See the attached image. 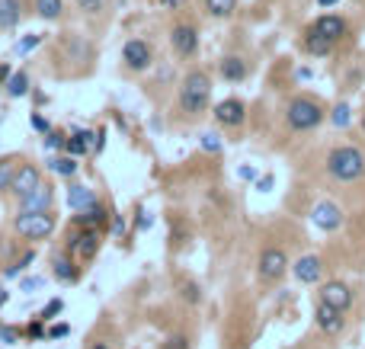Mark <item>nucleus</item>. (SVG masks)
Masks as SVG:
<instances>
[{
  "label": "nucleus",
  "instance_id": "f257e3e1",
  "mask_svg": "<svg viewBox=\"0 0 365 349\" xmlns=\"http://www.w3.org/2000/svg\"><path fill=\"white\" fill-rule=\"evenodd\" d=\"M208 99H212V80H208L205 71H189L183 77V87H179V109L186 116H199L205 112Z\"/></svg>",
  "mask_w": 365,
  "mask_h": 349
},
{
  "label": "nucleus",
  "instance_id": "f03ea898",
  "mask_svg": "<svg viewBox=\"0 0 365 349\" xmlns=\"http://www.w3.org/2000/svg\"><path fill=\"white\" fill-rule=\"evenodd\" d=\"M327 170H330L333 180L340 183H352L365 173V154L352 145H343V147H333L327 154Z\"/></svg>",
  "mask_w": 365,
  "mask_h": 349
},
{
  "label": "nucleus",
  "instance_id": "7ed1b4c3",
  "mask_svg": "<svg viewBox=\"0 0 365 349\" xmlns=\"http://www.w3.org/2000/svg\"><path fill=\"white\" fill-rule=\"evenodd\" d=\"M285 119H289V125L295 128V132H311V128H317L324 122V109H321V103H314V99L298 97L289 103Z\"/></svg>",
  "mask_w": 365,
  "mask_h": 349
},
{
  "label": "nucleus",
  "instance_id": "20e7f679",
  "mask_svg": "<svg viewBox=\"0 0 365 349\" xmlns=\"http://www.w3.org/2000/svg\"><path fill=\"white\" fill-rule=\"evenodd\" d=\"M52 231H55L52 212H23V215H16V234L26 240H45Z\"/></svg>",
  "mask_w": 365,
  "mask_h": 349
},
{
  "label": "nucleus",
  "instance_id": "39448f33",
  "mask_svg": "<svg viewBox=\"0 0 365 349\" xmlns=\"http://www.w3.org/2000/svg\"><path fill=\"white\" fill-rule=\"evenodd\" d=\"M260 279L266 282H279L285 276V269H289V257H285V250H279V247H266V250L260 253Z\"/></svg>",
  "mask_w": 365,
  "mask_h": 349
},
{
  "label": "nucleus",
  "instance_id": "423d86ee",
  "mask_svg": "<svg viewBox=\"0 0 365 349\" xmlns=\"http://www.w3.org/2000/svg\"><path fill=\"white\" fill-rule=\"evenodd\" d=\"M122 61L128 71H148L154 64V51L145 39H128L122 45Z\"/></svg>",
  "mask_w": 365,
  "mask_h": 349
},
{
  "label": "nucleus",
  "instance_id": "0eeeda50",
  "mask_svg": "<svg viewBox=\"0 0 365 349\" xmlns=\"http://www.w3.org/2000/svg\"><path fill=\"white\" fill-rule=\"evenodd\" d=\"M170 45L176 55L189 58L199 51V32H196V26H189V23H179V26H173L170 32Z\"/></svg>",
  "mask_w": 365,
  "mask_h": 349
},
{
  "label": "nucleus",
  "instance_id": "6e6552de",
  "mask_svg": "<svg viewBox=\"0 0 365 349\" xmlns=\"http://www.w3.org/2000/svg\"><path fill=\"white\" fill-rule=\"evenodd\" d=\"M68 250L77 253L80 259H93L100 250V234L97 228H83L80 234H74V238H68Z\"/></svg>",
  "mask_w": 365,
  "mask_h": 349
},
{
  "label": "nucleus",
  "instance_id": "1a4fd4ad",
  "mask_svg": "<svg viewBox=\"0 0 365 349\" xmlns=\"http://www.w3.org/2000/svg\"><path fill=\"white\" fill-rule=\"evenodd\" d=\"M215 119L227 128L244 125V119H247V106H244L241 99H221V103L215 106Z\"/></svg>",
  "mask_w": 365,
  "mask_h": 349
},
{
  "label": "nucleus",
  "instance_id": "9d476101",
  "mask_svg": "<svg viewBox=\"0 0 365 349\" xmlns=\"http://www.w3.org/2000/svg\"><path fill=\"white\" fill-rule=\"evenodd\" d=\"M311 221H314L321 231H337L340 224H343V212H340V205H333V202H317L314 212H311Z\"/></svg>",
  "mask_w": 365,
  "mask_h": 349
},
{
  "label": "nucleus",
  "instance_id": "9b49d317",
  "mask_svg": "<svg viewBox=\"0 0 365 349\" xmlns=\"http://www.w3.org/2000/svg\"><path fill=\"white\" fill-rule=\"evenodd\" d=\"M42 186V173L39 167H32V164H20V170H16V180H13V189L10 192H16V199L29 196L32 189Z\"/></svg>",
  "mask_w": 365,
  "mask_h": 349
},
{
  "label": "nucleus",
  "instance_id": "f8f14e48",
  "mask_svg": "<svg viewBox=\"0 0 365 349\" xmlns=\"http://www.w3.org/2000/svg\"><path fill=\"white\" fill-rule=\"evenodd\" d=\"M314 321H317V327L324 330V333H340L343 330V311L340 307H333V305H327V301H321L317 305V311H314Z\"/></svg>",
  "mask_w": 365,
  "mask_h": 349
},
{
  "label": "nucleus",
  "instance_id": "ddd939ff",
  "mask_svg": "<svg viewBox=\"0 0 365 349\" xmlns=\"http://www.w3.org/2000/svg\"><path fill=\"white\" fill-rule=\"evenodd\" d=\"M292 273H295L298 282L311 286V282H317L321 276H324V263H321V257H301L295 266H292Z\"/></svg>",
  "mask_w": 365,
  "mask_h": 349
},
{
  "label": "nucleus",
  "instance_id": "4468645a",
  "mask_svg": "<svg viewBox=\"0 0 365 349\" xmlns=\"http://www.w3.org/2000/svg\"><path fill=\"white\" fill-rule=\"evenodd\" d=\"M321 301H327V305L346 311V307L352 305V292H349V286H346V282H327V286L321 288Z\"/></svg>",
  "mask_w": 365,
  "mask_h": 349
},
{
  "label": "nucleus",
  "instance_id": "2eb2a0df",
  "mask_svg": "<svg viewBox=\"0 0 365 349\" xmlns=\"http://www.w3.org/2000/svg\"><path fill=\"white\" fill-rule=\"evenodd\" d=\"M109 218H112V215H109V209H106L103 202H93L90 209L77 212V215H74V224H77V228H103Z\"/></svg>",
  "mask_w": 365,
  "mask_h": 349
},
{
  "label": "nucleus",
  "instance_id": "dca6fc26",
  "mask_svg": "<svg viewBox=\"0 0 365 349\" xmlns=\"http://www.w3.org/2000/svg\"><path fill=\"white\" fill-rule=\"evenodd\" d=\"M314 29L321 35H327L330 42H340V39L346 35V20H343V16H337V13H324L321 20L314 23Z\"/></svg>",
  "mask_w": 365,
  "mask_h": 349
},
{
  "label": "nucleus",
  "instance_id": "f3484780",
  "mask_svg": "<svg viewBox=\"0 0 365 349\" xmlns=\"http://www.w3.org/2000/svg\"><path fill=\"white\" fill-rule=\"evenodd\" d=\"M20 209H23V212H49V209H52V186L32 189L29 196L20 199Z\"/></svg>",
  "mask_w": 365,
  "mask_h": 349
},
{
  "label": "nucleus",
  "instance_id": "a211bd4d",
  "mask_svg": "<svg viewBox=\"0 0 365 349\" xmlns=\"http://www.w3.org/2000/svg\"><path fill=\"white\" fill-rule=\"evenodd\" d=\"M97 202V192L90 186H83V183H74V186L68 189V205L74 212H83V209H90V205Z\"/></svg>",
  "mask_w": 365,
  "mask_h": 349
},
{
  "label": "nucleus",
  "instance_id": "6ab92c4d",
  "mask_svg": "<svg viewBox=\"0 0 365 349\" xmlns=\"http://www.w3.org/2000/svg\"><path fill=\"white\" fill-rule=\"evenodd\" d=\"M218 71H221V77H225V80H231V84H241L244 77H247V61H244V58H237V55H227L225 61L218 64Z\"/></svg>",
  "mask_w": 365,
  "mask_h": 349
},
{
  "label": "nucleus",
  "instance_id": "aec40b11",
  "mask_svg": "<svg viewBox=\"0 0 365 349\" xmlns=\"http://www.w3.org/2000/svg\"><path fill=\"white\" fill-rule=\"evenodd\" d=\"M23 20V0H0V29H13Z\"/></svg>",
  "mask_w": 365,
  "mask_h": 349
},
{
  "label": "nucleus",
  "instance_id": "412c9836",
  "mask_svg": "<svg viewBox=\"0 0 365 349\" xmlns=\"http://www.w3.org/2000/svg\"><path fill=\"white\" fill-rule=\"evenodd\" d=\"M304 49H308V55H317V58H321V55H330V51H333V42L327 39V35L317 32L314 26H311L308 35H304Z\"/></svg>",
  "mask_w": 365,
  "mask_h": 349
},
{
  "label": "nucleus",
  "instance_id": "4be33fe9",
  "mask_svg": "<svg viewBox=\"0 0 365 349\" xmlns=\"http://www.w3.org/2000/svg\"><path fill=\"white\" fill-rule=\"evenodd\" d=\"M23 161H16V157H4L0 161V192H7V189H13V180H16V170H20Z\"/></svg>",
  "mask_w": 365,
  "mask_h": 349
},
{
  "label": "nucleus",
  "instance_id": "5701e85b",
  "mask_svg": "<svg viewBox=\"0 0 365 349\" xmlns=\"http://www.w3.org/2000/svg\"><path fill=\"white\" fill-rule=\"evenodd\" d=\"M49 170L58 176H74L77 173V157L74 154H64V157H52L49 161Z\"/></svg>",
  "mask_w": 365,
  "mask_h": 349
},
{
  "label": "nucleus",
  "instance_id": "b1692460",
  "mask_svg": "<svg viewBox=\"0 0 365 349\" xmlns=\"http://www.w3.org/2000/svg\"><path fill=\"white\" fill-rule=\"evenodd\" d=\"M64 10L61 0H35V13L42 16V20H58Z\"/></svg>",
  "mask_w": 365,
  "mask_h": 349
},
{
  "label": "nucleus",
  "instance_id": "393cba45",
  "mask_svg": "<svg viewBox=\"0 0 365 349\" xmlns=\"http://www.w3.org/2000/svg\"><path fill=\"white\" fill-rule=\"evenodd\" d=\"M55 279L58 282H74L77 279V269H74V263H71L68 257H55Z\"/></svg>",
  "mask_w": 365,
  "mask_h": 349
},
{
  "label": "nucleus",
  "instance_id": "a878e982",
  "mask_svg": "<svg viewBox=\"0 0 365 349\" xmlns=\"http://www.w3.org/2000/svg\"><path fill=\"white\" fill-rule=\"evenodd\" d=\"M26 93H29V77L23 74V71L10 74V80H7V97H26Z\"/></svg>",
  "mask_w": 365,
  "mask_h": 349
},
{
  "label": "nucleus",
  "instance_id": "bb28decb",
  "mask_svg": "<svg viewBox=\"0 0 365 349\" xmlns=\"http://www.w3.org/2000/svg\"><path fill=\"white\" fill-rule=\"evenodd\" d=\"M205 10L212 16H231L237 10V0H205Z\"/></svg>",
  "mask_w": 365,
  "mask_h": 349
},
{
  "label": "nucleus",
  "instance_id": "cd10ccee",
  "mask_svg": "<svg viewBox=\"0 0 365 349\" xmlns=\"http://www.w3.org/2000/svg\"><path fill=\"white\" fill-rule=\"evenodd\" d=\"M330 119H333V125L346 128V125H349V106H346V103H340L337 109H333V116H330Z\"/></svg>",
  "mask_w": 365,
  "mask_h": 349
},
{
  "label": "nucleus",
  "instance_id": "c85d7f7f",
  "mask_svg": "<svg viewBox=\"0 0 365 349\" xmlns=\"http://www.w3.org/2000/svg\"><path fill=\"white\" fill-rule=\"evenodd\" d=\"M77 7H80L83 13H100V10L106 7V0H77Z\"/></svg>",
  "mask_w": 365,
  "mask_h": 349
},
{
  "label": "nucleus",
  "instance_id": "c756f323",
  "mask_svg": "<svg viewBox=\"0 0 365 349\" xmlns=\"http://www.w3.org/2000/svg\"><path fill=\"white\" fill-rule=\"evenodd\" d=\"M29 122H32V128H35V132H39V135H49V132H52L49 119H42L39 112H32V119H29Z\"/></svg>",
  "mask_w": 365,
  "mask_h": 349
},
{
  "label": "nucleus",
  "instance_id": "7c9ffc66",
  "mask_svg": "<svg viewBox=\"0 0 365 349\" xmlns=\"http://www.w3.org/2000/svg\"><path fill=\"white\" fill-rule=\"evenodd\" d=\"M202 147H205V151H221V141H218V135L205 132V135H202Z\"/></svg>",
  "mask_w": 365,
  "mask_h": 349
},
{
  "label": "nucleus",
  "instance_id": "2f4dec72",
  "mask_svg": "<svg viewBox=\"0 0 365 349\" xmlns=\"http://www.w3.org/2000/svg\"><path fill=\"white\" fill-rule=\"evenodd\" d=\"M64 135H58V132H49V138H45V147H49V151H55V147H64Z\"/></svg>",
  "mask_w": 365,
  "mask_h": 349
},
{
  "label": "nucleus",
  "instance_id": "473e14b6",
  "mask_svg": "<svg viewBox=\"0 0 365 349\" xmlns=\"http://www.w3.org/2000/svg\"><path fill=\"white\" fill-rule=\"evenodd\" d=\"M151 212H145V209H138V221H135V231H145V228H151Z\"/></svg>",
  "mask_w": 365,
  "mask_h": 349
},
{
  "label": "nucleus",
  "instance_id": "72a5a7b5",
  "mask_svg": "<svg viewBox=\"0 0 365 349\" xmlns=\"http://www.w3.org/2000/svg\"><path fill=\"white\" fill-rule=\"evenodd\" d=\"M39 42H42V35H29V39H23V42L16 45V51H20V55H23V51L35 49V45H39Z\"/></svg>",
  "mask_w": 365,
  "mask_h": 349
},
{
  "label": "nucleus",
  "instance_id": "f704fd0d",
  "mask_svg": "<svg viewBox=\"0 0 365 349\" xmlns=\"http://www.w3.org/2000/svg\"><path fill=\"white\" fill-rule=\"evenodd\" d=\"M61 307H64V305H61V298H55L49 307H45V311H42V321H49V317H55L58 311H61Z\"/></svg>",
  "mask_w": 365,
  "mask_h": 349
},
{
  "label": "nucleus",
  "instance_id": "c9c22d12",
  "mask_svg": "<svg viewBox=\"0 0 365 349\" xmlns=\"http://www.w3.org/2000/svg\"><path fill=\"white\" fill-rule=\"evenodd\" d=\"M0 340H4V343H16V340H20V333H16L13 327H4V324H0Z\"/></svg>",
  "mask_w": 365,
  "mask_h": 349
},
{
  "label": "nucleus",
  "instance_id": "e433bc0d",
  "mask_svg": "<svg viewBox=\"0 0 365 349\" xmlns=\"http://www.w3.org/2000/svg\"><path fill=\"white\" fill-rule=\"evenodd\" d=\"M68 333H71V327H68V324H55V327L49 330V336H52V340H61V336H68Z\"/></svg>",
  "mask_w": 365,
  "mask_h": 349
},
{
  "label": "nucleus",
  "instance_id": "4c0bfd02",
  "mask_svg": "<svg viewBox=\"0 0 365 349\" xmlns=\"http://www.w3.org/2000/svg\"><path fill=\"white\" fill-rule=\"evenodd\" d=\"M167 349H186V336H170V340H167Z\"/></svg>",
  "mask_w": 365,
  "mask_h": 349
},
{
  "label": "nucleus",
  "instance_id": "58836bf2",
  "mask_svg": "<svg viewBox=\"0 0 365 349\" xmlns=\"http://www.w3.org/2000/svg\"><path fill=\"white\" fill-rule=\"evenodd\" d=\"M39 286H42V279H23V282H20L23 292H32V288H39Z\"/></svg>",
  "mask_w": 365,
  "mask_h": 349
},
{
  "label": "nucleus",
  "instance_id": "ea45409f",
  "mask_svg": "<svg viewBox=\"0 0 365 349\" xmlns=\"http://www.w3.org/2000/svg\"><path fill=\"white\" fill-rule=\"evenodd\" d=\"M29 336H32V340H39V336H42V324H39V321L29 327Z\"/></svg>",
  "mask_w": 365,
  "mask_h": 349
},
{
  "label": "nucleus",
  "instance_id": "a19ab883",
  "mask_svg": "<svg viewBox=\"0 0 365 349\" xmlns=\"http://www.w3.org/2000/svg\"><path fill=\"white\" fill-rule=\"evenodd\" d=\"M186 298H189V301H199V288H196V286H186Z\"/></svg>",
  "mask_w": 365,
  "mask_h": 349
},
{
  "label": "nucleus",
  "instance_id": "79ce46f5",
  "mask_svg": "<svg viewBox=\"0 0 365 349\" xmlns=\"http://www.w3.org/2000/svg\"><path fill=\"white\" fill-rule=\"evenodd\" d=\"M7 80H10V68L7 64H0V84H7Z\"/></svg>",
  "mask_w": 365,
  "mask_h": 349
},
{
  "label": "nucleus",
  "instance_id": "37998d69",
  "mask_svg": "<svg viewBox=\"0 0 365 349\" xmlns=\"http://www.w3.org/2000/svg\"><path fill=\"white\" fill-rule=\"evenodd\" d=\"M269 186H273V176H263V180H260V192H266Z\"/></svg>",
  "mask_w": 365,
  "mask_h": 349
},
{
  "label": "nucleus",
  "instance_id": "c03bdc74",
  "mask_svg": "<svg viewBox=\"0 0 365 349\" xmlns=\"http://www.w3.org/2000/svg\"><path fill=\"white\" fill-rule=\"evenodd\" d=\"M241 176H244V180H253L256 173H253V170H250V167H241Z\"/></svg>",
  "mask_w": 365,
  "mask_h": 349
},
{
  "label": "nucleus",
  "instance_id": "a18cd8bd",
  "mask_svg": "<svg viewBox=\"0 0 365 349\" xmlns=\"http://www.w3.org/2000/svg\"><path fill=\"white\" fill-rule=\"evenodd\" d=\"M112 231H116V234H122V231H125V221H119V218H116V221H112Z\"/></svg>",
  "mask_w": 365,
  "mask_h": 349
},
{
  "label": "nucleus",
  "instance_id": "49530a36",
  "mask_svg": "<svg viewBox=\"0 0 365 349\" xmlns=\"http://www.w3.org/2000/svg\"><path fill=\"white\" fill-rule=\"evenodd\" d=\"M321 7H333V4H340V0H317Z\"/></svg>",
  "mask_w": 365,
  "mask_h": 349
},
{
  "label": "nucleus",
  "instance_id": "de8ad7c7",
  "mask_svg": "<svg viewBox=\"0 0 365 349\" xmlns=\"http://www.w3.org/2000/svg\"><path fill=\"white\" fill-rule=\"evenodd\" d=\"M90 349H112V346H106V343H93Z\"/></svg>",
  "mask_w": 365,
  "mask_h": 349
},
{
  "label": "nucleus",
  "instance_id": "09e8293b",
  "mask_svg": "<svg viewBox=\"0 0 365 349\" xmlns=\"http://www.w3.org/2000/svg\"><path fill=\"white\" fill-rule=\"evenodd\" d=\"M0 305H7V292L4 288H0Z\"/></svg>",
  "mask_w": 365,
  "mask_h": 349
},
{
  "label": "nucleus",
  "instance_id": "8fccbe9b",
  "mask_svg": "<svg viewBox=\"0 0 365 349\" xmlns=\"http://www.w3.org/2000/svg\"><path fill=\"white\" fill-rule=\"evenodd\" d=\"M362 132H365V112H362Z\"/></svg>",
  "mask_w": 365,
  "mask_h": 349
}]
</instances>
